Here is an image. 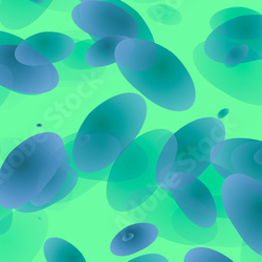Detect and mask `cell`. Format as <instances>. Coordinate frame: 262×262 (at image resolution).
<instances>
[{
  "instance_id": "6da1fadb",
  "label": "cell",
  "mask_w": 262,
  "mask_h": 262,
  "mask_svg": "<svg viewBox=\"0 0 262 262\" xmlns=\"http://www.w3.org/2000/svg\"><path fill=\"white\" fill-rule=\"evenodd\" d=\"M74 139L42 133L11 151L0 168V205L35 213L69 198L80 179L72 163Z\"/></svg>"
},
{
  "instance_id": "7a4b0ae2",
  "label": "cell",
  "mask_w": 262,
  "mask_h": 262,
  "mask_svg": "<svg viewBox=\"0 0 262 262\" xmlns=\"http://www.w3.org/2000/svg\"><path fill=\"white\" fill-rule=\"evenodd\" d=\"M146 117V101L138 94H122L95 108L74 139L72 163L80 179L107 182L115 162L139 137Z\"/></svg>"
},
{
  "instance_id": "3957f363",
  "label": "cell",
  "mask_w": 262,
  "mask_h": 262,
  "mask_svg": "<svg viewBox=\"0 0 262 262\" xmlns=\"http://www.w3.org/2000/svg\"><path fill=\"white\" fill-rule=\"evenodd\" d=\"M124 78L148 100L171 112H186L196 99L193 80L182 61L155 41L125 38L116 50Z\"/></svg>"
},
{
  "instance_id": "277c9868",
  "label": "cell",
  "mask_w": 262,
  "mask_h": 262,
  "mask_svg": "<svg viewBox=\"0 0 262 262\" xmlns=\"http://www.w3.org/2000/svg\"><path fill=\"white\" fill-rule=\"evenodd\" d=\"M166 129L139 136L118 158L107 180V201L118 212L133 211L160 188L157 166L164 145L171 137Z\"/></svg>"
},
{
  "instance_id": "5b68a950",
  "label": "cell",
  "mask_w": 262,
  "mask_h": 262,
  "mask_svg": "<svg viewBox=\"0 0 262 262\" xmlns=\"http://www.w3.org/2000/svg\"><path fill=\"white\" fill-rule=\"evenodd\" d=\"M225 140L224 123L211 117L193 121L172 134L159 158L157 166L159 187L167 191L170 177L177 172L201 177L212 165L213 148Z\"/></svg>"
},
{
  "instance_id": "8992f818",
  "label": "cell",
  "mask_w": 262,
  "mask_h": 262,
  "mask_svg": "<svg viewBox=\"0 0 262 262\" xmlns=\"http://www.w3.org/2000/svg\"><path fill=\"white\" fill-rule=\"evenodd\" d=\"M212 33L204 43L208 58L224 65L262 60V15L247 8H230L213 15Z\"/></svg>"
},
{
  "instance_id": "52a82bcc",
  "label": "cell",
  "mask_w": 262,
  "mask_h": 262,
  "mask_svg": "<svg viewBox=\"0 0 262 262\" xmlns=\"http://www.w3.org/2000/svg\"><path fill=\"white\" fill-rule=\"evenodd\" d=\"M223 205L244 244L262 257V183L244 174H232L222 188Z\"/></svg>"
},
{
  "instance_id": "ba28073f",
  "label": "cell",
  "mask_w": 262,
  "mask_h": 262,
  "mask_svg": "<svg viewBox=\"0 0 262 262\" xmlns=\"http://www.w3.org/2000/svg\"><path fill=\"white\" fill-rule=\"evenodd\" d=\"M72 18L92 39L123 37L155 41L141 15L121 0L81 3L73 10Z\"/></svg>"
},
{
  "instance_id": "9c48e42d",
  "label": "cell",
  "mask_w": 262,
  "mask_h": 262,
  "mask_svg": "<svg viewBox=\"0 0 262 262\" xmlns=\"http://www.w3.org/2000/svg\"><path fill=\"white\" fill-rule=\"evenodd\" d=\"M128 213L134 222L154 224L159 230V237L180 245H210L218 232L217 224L211 229H202L192 224L170 192L162 188L145 204Z\"/></svg>"
},
{
  "instance_id": "30bf717a",
  "label": "cell",
  "mask_w": 262,
  "mask_h": 262,
  "mask_svg": "<svg viewBox=\"0 0 262 262\" xmlns=\"http://www.w3.org/2000/svg\"><path fill=\"white\" fill-rule=\"evenodd\" d=\"M195 67L216 89L247 104L262 105V60L239 65H224L208 58L204 43L193 53Z\"/></svg>"
},
{
  "instance_id": "8fae6325",
  "label": "cell",
  "mask_w": 262,
  "mask_h": 262,
  "mask_svg": "<svg viewBox=\"0 0 262 262\" xmlns=\"http://www.w3.org/2000/svg\"><path fill=\"white\" fill-rule=\"evenodd\" d=\"M24 41L13 34L0 31V86L21 95H43L59 85L60 75L54 64L28 67L16 56L18 43Z\"/></svg>"
},
{
  "instance_id": "7c38bea8",
  "label": "cell",
  "mask_w": 262,
  "mask_h": 262,
  "mask_svg": "<svg viewBox=\"0 0 262 262\" xmlns=\"http://www.w3.org/2000/svg\"><path fill=\"white\" fill-rule=\"evenodd\" d=\"M49 232L48 214L14 210L10 230L0 235V262H32L45 245Z\"/></svg>"
},
{
  "instance_id": "4fadbf2b",
  "label": "cell",
  "mask_w": 262,
  "mask_h": 262,
  "mask_svg": "<svg viewBox=\"0 0 262 262\" xmlns=\"http://www.w3.org/2000/svg\"><path fill=\"white\" fill-rule=\"evenodd\" d=\"M167 191L192 224L202 229L216 226V201L207 185L198 177L186 172L173 173L167 183Z\"/></svg>"
},
{
  "instance_id": "5bb4252c",
  "label": "cell",
  "mask_w": 262,
  "mask_h": 262,
  "mask_svg": "<svg viewBox=\"0 0 262 262\" xmlns=\"http://www.w3.org/2000/svg\"><path fill=\"white\" fill-rule=\"evenodd\" d=\"M211 163L226 179L244 174L262 183V142L252 139H229L212 150Z\"/></svg>"
},
{
  "instance_id": "9a60e30c",
  "label": "cell",
  "mask_w": 262,
  "mask_h": 262,
  "mask_svg": "<svg viewBox=\"0 0 262 262\" xmlns=\"http://www.w3.org/2000/svg\"><path fill=\"white\" fill-rule=\"evenodd\" d=\"M54 0H0V23L11 31L31 26Z\"/></svg>"
},
{
  "instance_id": "2e32d148",
  "label": "cell",
  "mask_w": 262,
  "mask_h": 262,
  "mask_svg": "<svg viewBox=\"0 0 262 262\" xmlns=\"http://www.w3.org/2000/svg\"><path fill=\"white\" fill-rule=\"evenodd\" d=\"M158 237L159 230L154 224L136 223L118 233L109 246V250L115 256H130L151 246Z\"/></svg>"
},
{
  "instance_id": "e0dca14e",
  "label": "cell",
  "mask_w": 262,
  "mask_h": 262,
  "mask_svg": "<svg viewBox=\"0 0 262 262\" xmlns=\"http://www.w3.org/2000/svg\"><path fill=\"white\" fill-rule=\"evenodd\" d=\"M36 52L53 64L62 63L75 51V40L70 36L56 32H45L26 39Z\"/></svg>"
},
{
  "instance_id": "ac0fdd59",
  "label": "cell",
  "mask_w": 262,
  "mask_h": 262,
  "mask_svg": "<svg viewBox=\"0 0 262 262\" xmlns=\"http://www.w3.org/2000/svg\"><path fill=\"white\" fill-rule=\"evenodd\" d=\"M123 37H105L94 39L85 53V62L91 69L105 68L116 63L117 47L124 40Z\"/></svg>"
},
{
  "instance_id": "d6986e66",
  "label": "cell",
  "mask_w": 262,
  "mask_h": 262,
  "mask_svg": "<svg viewBox=\"0 0 262 262\" xmlns=\"http://www.w3.org/2000/svg\"><path fill=\"white\" fill-rule=\"evenodd\" d=\"M43 253L48 262H86L82 253L67 240L52 237L43 245Z\"/></svg>"
},
{
  "instance_id": "ffe728a7",
  "label": "cell",
  "mask_w": 262,
  "mask_h": 262,
  "mask_svg": "<svg viewBox=\"0 0 262 262\" xmlns=\"http://www.w3.org/2000/svg\"><path fill=\"white\" fill-rule=\"evenodd\" d=\"M199 179L207 185V187L210 189V191L214 196L216 205H217L218 218H224V220H227L228 216L224 209L223 198H222V188H223L225 179L215 170V168L212 165L202 174L201 177H199Z\"/></svg>"
},
{
  "instance_id": "44dd1931",
  "label": "cell",
  "mask_w": 262,
  "mask_h": 262,
  "mask_svg": "<svg viewBox=\"0 0 262 262\" xmlns=\"http://www.w3.org/2000/svg\"><path fill=\"white\" fill-rule=\"evenodd\" d=\"M218 232L213 242L210 244L217 247H239L243 246L244 242L240 238L239 234L228 220L224 218H217Z\"/></svg>"
},
{
  "instance_id": "7402d4cb",
  "label": "cell",
  "mask_w": 262,
  "mask_h": 262,
  "mask_svg": "<svg viewBox=\"0 0 262 262\" xmlns=\"http://www.w3.org/2000/svg\"><path fill=\"white\" fill-rule=\"evenodd\" d=\"M147 14L152 20L166 26H177L183 19L179 11L166 5L152 6L148 9Z\"/></svg>"
},
{
  "instance_id": "603a6c76",
  "label": "cell",
  "mask_w": 262,
  "mask_h": 262,
  "mask_svg": "<svg viewBox=\"0 0 262 262\" xmlns=\"http://www.w3.org/2000/svg\"><path fill=\"white\" fill-rule=\"evenodd\" d=\"M16 56L20 63L28 65V67H48V65L53 64L36 52L35 49L30 46L26 40L21 41L17 45Z\"/></svg>"
},
{
  "instance_id": "cb8c5ba5",
  "label": "cell",
  "mask_w": 262,
  "mask_h": 262,
  "mask_svg": "<svg viewBox=\"0 0 262 262\" xmlns=\"http://www.w3.org/2000/svg\"><path fill=\"white\" fill-rule=\"evenodd\" d=\"M184 262H234L221 252L206 247H196L185 255Z\"/></svg>"
},
{
  "instance_id": "d4e9b609",
  "label": "cell",
  "mask_w": 262,
  "mask_h": 262,
  "mask_svg": "<svg viewBox=\"0 0 262 262\" xmlns=\"http://www.w3.org/2000/svg\"><path fill=\"white\" fill-rule=\"evenodd\" d=\"M94 42V39L89 40H83L78 42L76 45V49L74 53L68 58L65 59L62 64L64 68L73 71H86L90 70L91 68L85 62V53L91 47L92 43Z\"/></svg>"
},
{
  "instance_id": "484cf974",
  "label": "cell",
  "mask_w": 262,
  "mask_h": 262,
  "mask_svg": "<svg viewBox=\"0 0 262 262\" xmlns=\"http://www.w3.org/2000/svg\"><path fill=\"white\" fill-rule=\"evenodd\" d=\"M128 262H169V260L165 256L159 254H148L137 257Z\"/></svg>"
},
{
  "instance_id": "4316f807",
  "label": "cell",
  "mask_w": 262,
  "mask_h": 262,
  "mask_svg": "<svg viewBox=\"0 0 262 262\" xmlns=\"http://www.w3.org/2000/svg\"><path fill=\"white\" fill-rule=\"evenodd\" d=\"M9 95H10V91L5 89V87L0 86V106L5 103V101L8 99Z\"/></svg>"
},
{
  "instance_id": "83f0119b",
  "label": "cell",
  "mask_w": 262,
  "mask_h": 262,
  "mask_svg": "<svg viewBox=\"0 0 262 262\" xmlns=\"http://www.w3.org/2000/svg\"><path fill=\"white\" fill-rule=\"evenodd\" d=\"M136 4H140V5H144V4H154L157 2H160V0H131Z\"/></svg>"
},
{
  "instance_id": "f1b7e54d",
  "label": "cell",
  "mask_w": 262,
  "mask_h": 262,
  "mask_svg": "<svg viewBox=\"0 0 262 262\" xmlns=\"http://www.w3.org/2000/svg\"><path fill=\"white\" fill-rule=\"evenodd\" d=\"M81 3H89V2H97V0H80Z\"/></svg>"
},
{
  "instance_id": "f546056e",
  "label": "cell",
  "mask_w": 262,
  "mask_h": 262,
  "mask_svg": "<svg viewBox=\"0 0 262 262\" xmlns=\"http://www.w3.org/2000/svg\"><path fill=\"white\" fill-rule=\"evenodd\" d=\"M0 150H2V148H0Z\"/></svg>"
}]
</instances>
